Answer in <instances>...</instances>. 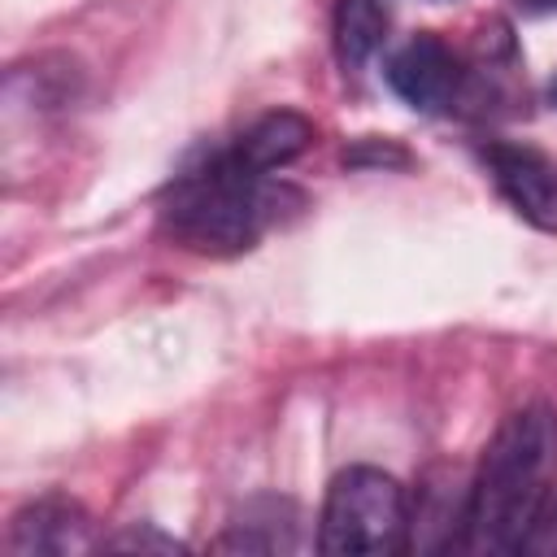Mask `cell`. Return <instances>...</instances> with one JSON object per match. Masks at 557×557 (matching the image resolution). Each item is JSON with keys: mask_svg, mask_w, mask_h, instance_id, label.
I'll return each instance as SVG.
<instances>
[{"mask_svg": "<svg viewBox=\"0 0 557 557\" xmlns=\"http://www.w3.org/2000/svg\"><path fill=\"white\" fill-rule=\"evenodd\" d=\"M553 457H557V413L548 405L513 409L487 440L483 461L470 479L457 544L470 553L527 548L548 505Z\"/></svg>", "mask_w": 557, "mask_h": 557, "instance_id": "6da1fadb", "label": "cell"}, {"mask_svg": "<svg viewBox=\"0 0 557 557\" xmlns=\"http://www.w3.org/2000/svg\"><path fill=\"white\" fill-rule=\"evenodd\" d=\"M270 205L274 191L265 187V174H252L226 148L170 183L161 222L196 252H239L261 235Z\"/></svg>", "mask_w": 557, "mask_h": 557, "instance_id": "7a4b0ae2", "label": "cell"}, {"mask_svg": "<svg viewBox=\"0 0 557 557\" xmlns=\"http://www.w3.org/2000/svg\"><path fill=\"white\" fill-rule=\"evenodd\" d=\"M409 535L405 487L374 466H348L331 479L318 548L331 557H387L400 553Z\"/></svg>", "mask_w": 557, "mask_h": 557, "instance_id": "3957f363", "label": "cell"}, {"mask_svg": "<svg viewBox=\"0 0 557 557\" xmlns=\"http://www.w3.org/2000/svg\"><path fill=\"white\" fill-rule=\"evenodd\" d=\"M483 161L518 218H527L535 231H557V165L548 152L522 139H492Z\"/></svg>", "mask_w": 557, "mask_h": 557, "instance_id": "277c9868", "label": "cell"}, {"mask_svg": "<svg viewBox=\"0 0 557 557\" xmlns=\"http://www.w3.org/2000/svg\"><path fill=\"white\" fill-rule=\"evenodd\" d=\"M87 548H96L91 518L78 500L61 492L26 500L9 522L13 557H65V553H87Z\"/></svg>", "mask_w": 557, "mask_h": 557, "instance_id": "5b68a950", "label": "cell"}, {"mask_svg": "<svg viewBox=\"0 0 557 557\" xmlns=\"http://www.w3.org/2000/svg\"><path fill=\"white\" fill-rule=\"evenodd\" d=\"M387 87L422 113H435L444 104H453L457 87H461V65L453 57V48L440 35H413L409 44H400L387 61Z\"/></svg>", "mask_w": 557, "mask_h": 557, "instance_id": "8992f818", "label": "cell"}, {"mask_svg": "<svg viewBox=\"0 0 557 557\" xmlns=\"http://www.w3.org/2000/svg\"><path fill=\"white\" fill-rule=\"evenodd\" d=\"M313 144V122L296 109H274L265 117H257L235 144L231 152L252 170V174H270V170H283L292 165L305 148Z\"/></svg>", "mask_w": 557, "mask_h": 557, "instance_id": "52a82bcc", "label": "cell"}, {"mask_svg": "<svg viewBox=\"0 0 557 557\" xmlns=\"http://www.w3.org/2000/svg\"><path fill=\"white\" fill-rule=\"evenodd\" d=\"M231 553H292L296 548V505L278 496H257L248 500L222 540Z\"/></svg>", "mask_w": 557, "mask_h": 557, "instance_id": "ba28073f", "label": "cell"}, {"mask_svg": "<svg viewBox=\"0 0 557 557\" xmlns=\"http://www.w3.org/2000/svg\"><path fill=\"white\" fill-rule=\"evenodd\" d=\"M387 35V4L383 0H339L335 4V52L348 70H361Z\"/></svg>", "mask_w": 557, "mask_h": 557, "instance_id": "9c48e42d", "label": "cell"}, {"mask_svg": "<svg viewBox=\"0 0 557 557\" xmlns=\"http://www.w3.org/2000/svg\"><path fill=\"white\" fill-rule=\"evenodd\" d=\"M344 165H409V152L392 139H361L344 152Z\"/></svg>", "mask_w": 557, "mask_h": 557, "instance_id": "30bf717a", "label": "cell"}, {"mask_svg": "<svg viewBox=\"0 0 557 557\" xmlns=\"http://www.w3.org/2000/svg\"><path fill=\"white\" fill-rule=\"evenodd\" d=\"M527 548H535V553H557V496L544 505V513H540V522H535Z\"/></svg>", "mask_w": 557, "mask_h": 557, "instance_id": "8fae6325", "label": "cell"}, {"mask_svg": "<svg viewBox=\"0 0 557 557\" xmlns=\"http://www.w3.org/2000/svg\"><path fill=\"white\" fill-rule=\"evenodd\" d=\"M522 13H531V17H540V13H557V0H513Z\"/></svg>", "mask_w": 557, "mask_h": 557, "instance_id": "7c38bea8", "label": "cell"}, {"mask_svg": "<svg viewBox=\"0 0 557 557\" xmlns=\"http://www.w3.org/2000/svg\"><path fill=\"white\" fill-rule=\"evenodd\" d=\"M548 100L557 104V74H553V83H548Z\"/></svg>", "mask_w": 557, "mask_h": 557, "instance_id": "4fadbf2b", "label": "cell"}]
</instances>
